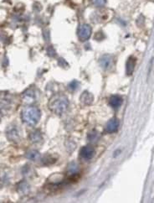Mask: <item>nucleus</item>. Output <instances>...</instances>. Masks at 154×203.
I'll return each instance as SVG.
<instances>
[{
    "instance_id": "obj_1",
    "label": "nucleus",
    "mask_w": 154,
    "mask_h": 203,
    "mask_svg": "<svg viewBox=\"0 0 154 203\" xmlns=\"http://www.w3.org/2000/svg\"><path fill=\"white\" fill-rule=\"evenodd\" d=\"M69 106V101L64 95H55L49 102V108L57 115H60L66 111Z\"/></svg>"
},
{
    "instance_id": "obj_2",
    "label": "nucleus",
    "mask_w": 154,
    "mask_h": 203,
    "mask_svg": "<svg viewBox=\"0 0 154 203\" xmlns=\"http://www.w3.org/2000/svg\"><path fill=\"white\" fill-rule=\"evenodd\" d=\"M40 116V111L36 107H26L23 109L21 113L23 122L30 126H34L38 123Z\"/></svg>"
},
{
    "instance_id": "obj_3",
    "label": "nucleus",
    "mask_w": 154,
    "mask_h": 203,
    "mask_svg": "<svg viewBox=\"0 0 154 203\" xmlns=\"http://www.w3.org/2000/svg\"><path fill=\"white\" fill-rule=\"evenodd\" d=\"M91 35V27L89 25H81L78 29V37L81 41H86Z\"/></svg>"
},
{
    "instance_id": "obj_4",
    "label": "nucleus",
    "mask_w": 154,
    "mask_h": 203,
    "mask_svg": "<svg viewBox=\"0 0 154 203\" xmlns=\"http://www.w3.org/2000/svg\"><path fill=\"white\" fill-rule=\"evenodd\" d=\"M99 63H100V66L102 69H104L105 71L110 70L112 67V65H113V58L110 55H105V56L101 57V59L99 60Z\"/></svg>"
},
{
    "instance_id": "obj_5",
    "label": "nucleus",
    "mask_w": 154,
    "mask_h": 203,
    "mask_svg": "<svg viewBox=\"0 0 154 203\" xmlns=\"http://www.w3.org/2000/svg\"><path fill=\"white\" fill-rule=\"evenodd\" d=\"M118 128H119V120L116 118L111 119L105 124V131L109 133L116 132Z\"/></svg>"
},
{
    "instance_id": "obj_6",
    "label": "nucleus",
    "mask_w": 154,
    "mask_h": 203,
    "mask_svg": "<svg viewBox=\"0 0 154 203\" xmlns=\"http://www.w3.org/2000/svg\"><path fill=\"white\" fill-rule=\"evenodd\" d=\"M95 150L94 148L91 146H84L81 148L80 151V155L81 158H83L84 160H91V158L94 156Z\"/></svg>"
},
{
    "instance_id": "obj_7",
    "label": "nucleus",
    "mask_w": 154,
    "mask_h": 203,
    "mask_svg": "<svg viewBox=\"0 0 154 203\" xmlns=\"http://www.w3.org/2000/svg\"><path fill=\"white\" fill-rule=\"evenodd\" d=\"M23 100L26 103H32L36 101L35 91L32 88H29L27 91H25L23 94Z\"/></svg>"
},
{
    "instance_id": "obj_8",
    "label": "nucleus",
    "mask_w": 154,
    "mask_h": 203,
    "mask_svg": "<svg viewBox=\"0 0 154 203\" xmlns=\"http://www.w3.org/2000/svg\"><path fill=\"white\" fill-rule=\"evenodd\" d=\"M7 137L8 139L10 141H18L19 139V133H18V131L16 129V127L14 126H10L7 130Z\"/></svg>"
},
{
    "instance_id": "obj_9",
    "label": "nucleus",
    "mask_w": 154,
    "mask_h": 203,
    "mask_svg": "<svg viewBox=\"0 0 154 203\" xmlns=\"http://www.w3.org/2000/svg\"><path fill=\"white\" fill-rule=\"evenodd\" d=\"M136 62H137V60L133 56H130L129 58L127 59L126 63V75L131 76L133 73V71L135 69V66H136Z\"/></svg>"
},
{
    "instance_id": "obj_10",
    "label": "nucleus",
    "mask_w": 154,
    "mask_h": 203,
    "mask_svg": "<svg viewBox=\"0 0 154 203\" xmlns=\"http://www.w3.org/2000/svg\"><path fill=\"white\" fill-rule=\"evenodd\" d=\"M80 100L85 105H91V103L93 102V101H94V97H93V95L91 94V92L85 91L81 95Z\"/></svg>"
},
{
    "instance_id": "obj_11",
    "label": "nucleus",
    "mask_w": 154,
    "mask_h": 203,
    "mask_svg": "<svg viewBox=\"0 0 154 203\" xmlns=\"http://www.w3.org/2000/svg\"><path fill=\"white\" fill-rule=\"evenodd\" d=\"M122 98L118 95H113L109 99V104L113 108H118L122 104Z\"/></svg>"
},
{
    "instance_id": "obj_12",
    "label": "nucleus",
    "mask_w": 154,
    "mask_h": 203,
    "mask_svg": "<svg viewBox=\"0 0 154 203\" xmlns=\"http://www.w3.org/2000/svg\"><path fill=\"white\" fill-rule=\"evenodd\" d=\"M29 139L31 142L33 143H38L39 141L42 140V135L39 131L38 130H35V131H33L30 133L29 134Z\"/></svg>"
},
{
    "instance_id": "obj_13",
    "label": "nucleus",
    "mask_w": 154,
    "mask_h": 203,
    "mask_svg": "<svg viewBox=\"0 0 154 203\" xmlns=\"http://www.w3.org/2000/svg\"><path fill=\"white\" fill-rule=\"evenodd\" d=\"M40 157V154L37 150H29L26 153V158L30 160L36 161L38 160V159Z\"/></svg>"
},
{
    "instance_id": "obj_14",
    "label": "nucleus",
    "mask_w": 154,
    "mask_h": 203,
    "mask_svg": "<svg viewBox=\"0 0 154 203\" xmlns=\"http://www.w3.org/2000/svg\"><path fill=\"white\" fill-rule=\"evenodd\" d=\"M78 165H77L75 162H71L70 165H68V169H67V171L70 175H75L78 172Z\"/></svg>"
},
{
    "instance_id": "obj_15",
    "label": "nucleus",
    "mask_w": 154,
    "mask_h": 203,
    "mask_svg": "<svg viewBox=\"0 0 154 203\" xmlns=\"http://www.w3.org/2000/svg\"><path fill=\"white\" fill-rule=\"evenodd\" d=\"M98 138V133H96V132H95V131H93V132H91V133L88 134V139H89V141H91V142H95V141H97Z\"/></svg>"
},
{
    "instance_id": "obj_16",
    "label": "nucleus",
    "mask_w": 154,
    "mask_h": 203,
    "mask_svg": "<svg viewBox=\"0 0 154 203\" xmlns=\"http://www.w3.org/2000/svg\"><path fill=\"white\" fill-rule=\"evenodd\" d=\"M28 189V186L27 185V183L25 182H21L19 185H18V191H21V192H27V190Z\"/></svg>"
},
{
    "instance_id": "obj_17",
    "label": "nucleus",
    "mask_w": 154,
    "mask_h": 203,
    "mask_svg": "<svg viewBox=\"0 0 154 203\" xmlns=\"http://www.w3.org/2000/svg\"><path fill=\"white\" fill-rule=\"evenodd\" d=\"M105 2H106V0H92V4L97 7L104 6L105 4Z\"/></svg>"
},
{
    "instance_id": "obj_18",
    "label": "nucleus",
    "mask_w": 154,
    "mask_h": 203,
    "mask_svg": "<svg viewBox=\"0 0 154 203\" xmlns=\"http://www.w3.org/2000/svg\"><path fill=\"white\" fill-rule=\"evenodd\" d=\"M69 88H70V90H72V91H75V90H76L78 87H79V82L77 81L74 80L73 81H71L70 84H69Z\"/></svg>"
}]
</instances>
